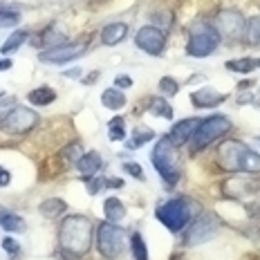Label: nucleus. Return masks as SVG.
I'll use <instances>...</instances> for the list:
<instances>
[{
  "instance_id": "obj_7",
  "label": "nucleus",
  "mask_w": 260,
  "mask_h": 260,
  "mask_svg": "<svg viewBox=\"0 0 260 260\" xmlns=\"http://www.w3.org/2000/svg\"><path fill=\"white\" fill-rule=\"evenodd\" d=\"M193 218V211H191V202L184 198H177V200H171L166 202L164 207L157 209V220L166 226L169 231H182L184 226L191 222Z\"/></svg>"
},
{
  "instance_id": "obj_2",
  "label": "nucleus",
  "mask_w": 260,
  "mask_h": 260,
  "mask_svg": "<svg viewBox=\"0 0 260 260\" xmlns=\"http://www.w3.org/2000/svg\"><path fill=\"white\" fill-rule=\"evenodd\" d=\"M218 164L234 173H260V155L242 142H224L218 148Z\"/></svg>"
},
{
  "instance_id": "obj_31",
  "label": "nucleus",
  "mask_w": 260,
  "mask_h": 260,
  "mask_svg": "<svg viewBox=\"0 0 260 260\" xmlns=\"http://www.w3.org/2000/svg\"><path fill=\"white\" fill-rule=\"evenodd\" d=\"M155 137V133L153 130H137V133H135V137H133V146L135 148H137V146H142V144H146V142H150V139Z\"/></svg>"
},
{
  "instance_id": "obj_21",
  "label": "nucleus",
  "mask_w": 260,
  "mask_h": 260,
  "mask_svg": "<svg viewBox=\"0 0 260 260\" xmlns=\"http://www.w3.org/2000/svg\"><path fill=\"white\" fill-rule=\"evenodd\" d=\"M27 99L34 106H50V104H54V99H56V92L52 88H47V85H43V88L31 90L29 94H27Z\"/></svg>"
},
{
  "instance_id": "obj_39",
  "label": "nucleus",
  "mask_w": 260,
  "mask_h": 260,
  "mask_svg": "<svg viewBox=\"0 0 260 260\" xmlns=\"http://www.w3.org/2000/svg\"><path fill=\"white\" fill-rule=\"evenodd\" d=\"M12 68V61H9V58H0V72H3V70H9Z\"/></svg>"
},
{
  "instance_id": "obj_36",
  "label": "nucleus",
  "mask_w": 260,
  "mask_h": 260,
  "mask_svg": "<svg viewBox=\"0 0 260 260\" xmlns=\"http://www.w3.org/2000/svg\"><path fill=\"white\" fill-rule=\"evenodd\" d=\"M101 186H104V182H101V180H90L88 182V193L90 195H96V193L101 191Z\"/></svg>"
},
{
  "instance_id": "obj_19",
  "label": "nucleus",
  "mask_w": 260,
  "mask_h": 260,
  "mask_svg": "<svg viewBox=\"0 0 260 260\" xmlns=\"http://www.w3.org/2000/svg\"><path fill=\"white\" fill-rule=\"evenodd\" d=\"M65 209H68V204L63 202L61 198H50V200H45V202H41V215H45L47 220H54V218H58L61 213H65Z\"/></svg>"
},
{
  "instance_id": "obj_4",
  "label": "nucleus",
  "mask_w": 260,
  "mask_h": 260,
  "mask_svg": "<svg viewBox=\"0 0 260 260\" xmlns=\"http://www.w3.org/2000/svg\"><path fill=\"white\" fill-rule=\"evenodd\" d=\"M128 247V234L115 222H101L96 229V249L108 260L119 258Z\"/></svg>"
},
{
  "instance_id": "obj_30",
  "label": "nucleus",
  "mask_w": 260,
  "mask_h": 260,
  "mask_svg": "<svg viewBox=\"0 0 260 260\" xmlns=\"http://www.w3.org/2000/svg\"><path fill=\"white\" fill-rule=\"evenodd\" d=\"M14 25H18V14L0 9V29H3V27H14Z\"/></svg>"
},
{
  "instance_id": "obj_5",
  "label": "nucleus",
  "mask_w": 260,
  "mask_h": 260,
  "mask_svg": "<svg viewBox=\"0 0 260 260\" xmlns=\"http://www.w3.org/2000/svg\"><path fill=\"white\" fill-rule=\"evenodd\" d=\"M220 45V34L211 23H193L191 31H188V43L186 52L191 56L204 58L209 54H213Z\"/></svg>"
},
{
  "instance_id": "obj_10",
  "label": "nucleus",
  "mask_w": 260,
  "mask_h": 260,
  "mask_svg": "<svg viewBox=\"0 0 260 260\" xmlns=\"http://www.w3.org/2000/svg\"><path fill=\"white\" fill-rule=\"evenodd\" d=\"M85 50H88L85 43H63V45H56V47H50V50L41 52V61L47 65H63V63H70V61H74V58H79Z\"/></svg>"
},
{
  "instance_id": "obj_6",
  "label": "nucleus",
  "mask_w": 260,
  "mask_h": 260,
  "mask_svg": "<svg viewBox=\"0 0 260 260\" xmlns=\"http://www.w3.org/2000/svg\"><path fill=\"white\" fill-rule=\"evenodd\" d=\"M229 130H231V121L224 115H213V117L202 119V121H200V126H198V130H195L193 137H191L193 150L198 153V150L209 148L215 139L224 137Z\"/></svg>"
},
{
  "instance_id": "obj_16",
  "label": "nucleus",
  "mask_w": 260,
  "mask_h": 260,
  "mask_svg": "<svg viewBox=\"0 0 260 260\" xmlns=\"http://www.w3.org/2000/svg\"><path fill=\"white\" fill-rule=\"evenodd\" d=\"M128 36V25L126 23H110L101 29V41L106 45H119Z\"/></svg>"
},
{
  "instance_id": "obj_41",
  "label": "nucleus",
  "mask_w": 260,
  "mask_h": 260,
  "mask_svg": "<svg viewBox=\"0 0 260 260\" xmlns=\"http://www.w3.org/2000/svg\"><path fill=\"white\" fill-rule=\"evenodd\" d=\"M256 144H258V146H260V137H258V139H256Z\"/></svg>"
},
{
  "instance_id": "obj_37",
  "label": "nucleus",
  "mask_w": 260,
  "mask_h": 260,
  "mask_svg": "<svg viewBox=\"0 0 260 260\" xmlns=\"http://www.w3.org/2000/svg\"><path fill=\"white\" fill-rule=\"evenodd\" d=\"M106 186H110V188H121V186H123V180H121V177H110V180L106 182Z\"/></svg>"
},
{
  "instance_id": "obj_32",
  "label": "nucleus",
  "mask_w": 260,
  "mask_h": 260,
  "mask_svg": "<svg viewBox=\"0 0 260 260\" xmlns=\"http://www.w3.org/2000/svg\"><path fill=\"white\" fill-rule=\"evenodd\" d=\"M123 171H126L128 175L137 177V180H142L144 177V171H142V166H139L137 161H126V164H123Z\"/></svg>"
},
{
  "instance_id": "obj_9",
  "label": "nucleus",
  "mask_w": 260,
  "mask_h": 260,
  "mask_svg": "<svg viewBox=\"0 0 260 260\" xmlns=\"http://www.w3.org/2000/svg\"><path fill=\"white\" fill-rule=\"evenodd\" d=\"M39 123V115H36L31 108H23V106H16L12 112H7L3 119V128L7 133H29L31 128Z\"/></svg>"
},
{
  "instance_id": "obj_13",
  "label": "nucleus",
  "mask_w": 260,
  "mask_h": 260,
  "mask_svg": "<svg viewBox=\"0 0 260 260\" xmlns=\"http://www.w3.org/2000/svg\"><path fill=\"white\" fill-rule=\"evenodd\" d=\"M200 121H202V119H184V121H177L169 135L173 146H184L186 142H191V137H193L195 130H198Z\"/></svg>"
},
{
  "instance_id": "obj_42",
  "label": "nucleus",
  "mask_w": 260,
  "mask_h": 260,
  "mask_svg": "<svg viewBox=\"0 0 260 260\" xmlns=\"http://www.w3.org/2000/svg\"><path fill=\"white\" fill-rule=\"evenodd\" d=\"M3 94H5V92H3V90H0V96H3Z\"/></svg>"
},
{
  "instance_id": "obj_26",
  "label": "nucleus",
  "mask_w": 260,
  "mask_h": 260,
  "mask_svg": "<svg viewBox=\"0 0 260 260\" xmlns=\"http://www.w3.org/2000/svg\"><path fill=\"white\" fill-rule=\"evenodd\" d=\"M108 137H110V142H121L123 137H126V130H123V119L121 117H115L110 123H108Z\"/></svg>"
},
{
  "instance_id": "obj_11",
  "label": "nucleus",
  "mask_w": 260,
  "mask_h": 260,
  "mask_svg": "<svg viewBox=\"0 0 260 260\" xmlns=\"http://www.w3.org/2000/svg\"><path fill=\"white\" fill-rule=\"evenodd\" d=\"M213 27L218 29L220 39L234 41V39H238V36L242 34V31H245L247 23H245V18H242L240 12H236V9H224V12L218 14Z\"/></svg>"
},
{
  "instance_id": "obj_12",
  "label": "nucleus",
  "mask_w": 260,
  "mask_h": 260,
  "mask_svg": "<svg viewBox=\"0 0 260 260\" xmlns=\"http://www.w3.org/2000/svg\"><path fill=\"white\" fill-rule=\"evenodd\" d=\"M135 43H137L139 50L153 54V56H159V54L164 52L166 39H164V34H161L157 27L146 25V27H142V29L137 31V36H135Z\"/></svg>"
},
{
  "instance_id": "obj_22",
  "label": "nucleus",
  "mask_w": 260,
  "mask_h": 260,
  "mask_svg": "<svg viewBox=\"0 0 260 260\" xmlns=\"http://www.w3.org/2000/svg\"><path fill=\"white\" fill-rule=\"evenodd\" d=\"M130 251H133L135 260H148V249H146V242H144L142 234H137V231L130 236Z\"/></svg>"
},
{
  "instance_id": "obj_18",
  "label": "nucleus",
  "mask_w": 260,
  "mask_h": 260,
  "mask_svg": "<svg viewBox=\"0 0 260 260\" xmlns=\"http://www.w3.org/2000/svg\"><path fill=\"white\" fill-rule=\"evenodd\" d=\"M101 104H104L108 110H121L126 106V94H123L119 88H108L101 94Z\"/></svg>"
},
{
  "instance_id": "obj_35",
  "label": "nucleus",
  "mask_w": 260,
  "mask_h": 260,
  "mask_svg": "<svg viewBox=\"0 0 260 260\" xmlns=\"http://www.w3.org/2000/svg\"><path fill=\"white\" fill-rule=\"evenodd\" d=\"M9 184H12V173L5 166H0V186H9Z\"/></svg>"
},
{
  "instance_id": "obj_33",
  "label": "nucleus",
  "mask_w": 260,
  "mask_h": 260,
  "mask_svg": "<svg viewBox=\"0 0 260 260\" xmlns=\"http://www.w3.org/2000/svg\"><path fill=\"white\" fill-rule=\"evenodd\" d=\"M3 249H5V251H9V256H14V258L20 253V247H18V242H16L14 238H5V240H3Z\"/></svg>"
},
{
  "instance_id": "obj_20",
  "label": "nucleus",
  "mask_w": 260,
  "mask_h": 260,
  "mask_svg": "<svg viewBox=\"0 0 260 260\" xmlns=\"http://www.w3.org/2000/svg\"><path fill=\"white\" fill-rule=\"evenodd\" d=\"M25 220L20 218V215L16 213H0V229H5L7 234H20V231H25Z\"/></svg>"
},
{
  "instance_id": "obj_40",
  "label": "nucleus",
  "mask_w": 260,
  "mask_h": 260,
  "mask_svg": "<svg viewBox=\"0 0 260 260\" xmlns=\"http://www.w3.org/2000/svg\"><path fill=\"white\" fill-rule=\"evenodd\" d=\"M256 68H260V58H256Z\"/></svg>"
},
{
  "instance_id": "obj_3",
  "label": "nucleus",
  "mask_w": 260,
  "mask_h": 260,
  "mask_svg": "<svg viewBox=\"0 0 260 260\" xmlns=\"http://www.w3.org/2000/svg\"><path fill=\"white\" fill-rule=\"evenodd\" d=\"M153 166L164 177L166 186L173 188L180 182V161H177V150L169 137H161L153 148Z\"/></svg>"
},
{
  "instance_id": "obj_28",
  "label": "nucleus",
  "mask_w": 260,
  "mask_h": 260,
  "mask_svg": "<svg viewBox=\"0 0 260 260\" xmlns=\"http://www.w3.org/2000/svg\"><path fill=\"white\" fill-rule=\"evenodd\" d=\"M249 45H260V18H251L245 27Z\"/></svg>"
},
{
  "instance_id": "obj_27",
  "label": "nucleus",
  "mask_w": 260,
  "mask_h": 260,
  "mask_svg": "<svg viewBox=\"0 0 260 260\" xmlns=\"http://www.w3.org/2000/svg\"><path fill=\"white\" fill-rule=\"evenodd\" d=\"M58 31V27L56 25H52L50 29H45L43 31V36H41V43L43 45H52V47H56V45H63V41H65V34H56Z\"/></svg>"
},
{
  "instance_id": "obj_14",
  "label": "nucleus",
  "mask_w": 260,
  "mask_h": 260,
  "mask_svg": "<svg viewBox=\"0 0 260 260\" xmlns=\"http://www.w3.org/2000/svg\"><path fill=\"white\" fill-rule=\"evenodd\" d=\"M224 99H226V94H222V92L213 90V88L195 90L191 94V101H193L195 108H215V106H220Z\"/></svg>"
},
{
  "instance_id": "obj_15",
  "label": "nucleus",
  "mask_w": 260,
  "mask_h": 260,
  "mask_svg": "<svg viewBox=\"0 0 260 260\" xmlns=\"http://www.w3.org/2000/svg\"><path fill=\"white\" fill-rule=\"evenodd\" d=\"M101 169H104V159H101V155L96 153V150L83 153L77 159V171L81 175H94V173H99Z\"/></svg>"
},
{
  "instance_id": "obj_8",
  "label": "nucleus",
  "mask_w": 260,
  "mask_h": 260,
  "mask_svg": "<svg viewBox=\"0 0 260 260\" xmlns=\"http://www.w3.org/2000/svg\"><path fill=\"white\" fill-rule=\"evenodd\" d=\"M220 229V220L215 213H202L198 220H193V224L188 226V231L184 234V245L186 247H195V245H202V242H209L211 238L218 234Z\"/></svg>"
},
{
  "instance_id": "obj_38",
  "label": "nucleus",
  "mask_w": 260,
  "mask_h": 260,
  "mask_svg": "<svg viewBox=\"0 0 260 260\" xmlns=\"http://www.w3.org/2000/svg\"><path fill=\"white\" fill-rule=\"evenodd\" d=\"M65 77H70V79H79V77H81V70H79V68L68 70V72H65Z\"/></svg>"
},
{
  "instance_id": "obj_1",
  "label": "nucleus",
  "mask_w": 260,
  "mask_h": 260,
  "mask_svg": "<svg viewBox=\"0 0 260 260\" xmlns=\"http://www.w3.org/2000/svg\"><path fill=\"white\" fill-rule=\"evenodd\" d=\"M61 253L68 260H79L92 245V222L85 215H68L58 229Z\"/></svg>"
},
{
  "instance_id": "obj_17",
  "label": "nucleus",
  "mask_w": 260,
  "mask_h": 260,
  "mask_svg": "<svg viewBox=\"0 0 260 260\" xmlns=\"http://www.w3.org/2000/svg\"><path fill=\"white\" fill-rule=\"evenodd\" d=\"M104 213H106L108 222H115L117 224L119 220L126 218V207H123V202L119 198H108L104 202Z\"/></svg>"
},
{
  "instance_id": "obj_29",
  "label": "nucleus",
  "mask_w": 260,
  "mask_h": 260,
  "mask_svg": "<svg viewBox=\"0 0 260 260\" xmlns=\"http://www.w3.org/2000/svg\"><path fill=\"white\" fill-rule=\"evenodd\" d=\"M159 90L164 92L166 96H175L177 92H180V85H177V81L173 77H164L159 81Z\"/></svg>"
},
{
  "instance_id": "obj_34",
  "label": "nucleus",
  "mask_w": 260,
  "mask_h": 260,
  "mask_svg": "<svg viewBox=\"0 0 260 260\" xmlns=\"http://www.w3.org/2000/svg\"><path fill=\"white\" fill-rule=\"evenodd\" d=\"M115 85L117 88H133V79L126 77V74H119V77L115 79Z\"/></svg>"
},
{
  "instance_id": "obj_24",
  "label": "nucleus",
  "mask_w": 260,
  "mask_h": 260,
  "mask_svg": "<svg viewBox=\"0 0 260 260\" xmlns=\"http://www.w3.org/2000/svg\"><path fill=\"white\" fill-rule=\"evenodd\" d=\"M226 70L231 72H240V74H249L251 70H256V58H238V61H229Z\"/></svg>"
},
{
  "instance_id": "obj_25",
  "label": "nucleus",
  "mask_w": 260,
  "mask_h": 260,
  "mask_svg": "<svg viewBox=\"0 0 260 260\" xmlns=\"http://www.w3.org/2000/svg\"><path fill=\"white\" fill-rule=\"evenodd\" d=\"M150 112H155V115L161 119H173V108L166 104V99H161V96L150 99Z\"/></svg>"
},
{
  "instance_id": "obj_23",
  "label": "nucleus",
  "mask_w": 260,
  "mask_h": 260,
  "mask_svg": "<svg viewBox=\"0 0 260 260\" xmlns=\"http://www.w3.org/2000/svg\"><path fill=\"white\" fill-rule=\"evenodd\" d=\"M27 41V31H23V29H18V31H14L12 36H9L7 41H5V45L0 47V52L3 54H12V52H16L20 45Z\"/></svg>"
}]
</instances>
